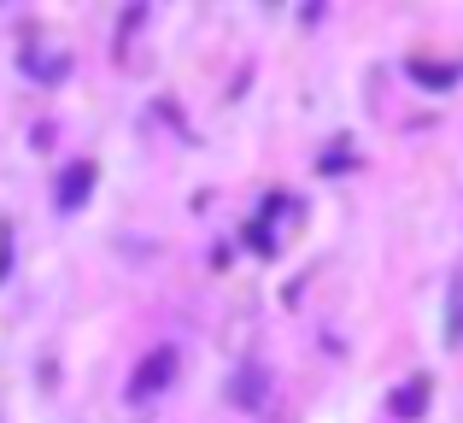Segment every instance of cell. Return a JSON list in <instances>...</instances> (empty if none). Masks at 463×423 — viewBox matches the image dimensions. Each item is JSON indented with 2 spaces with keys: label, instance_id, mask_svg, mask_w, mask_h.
<instances>
[{
  "label": "cell",
  "instance_id": "cell-1",
  "mask_svg": "<svg viewBox=\"0 0 463 423\" xmlns=\"http://www.w3.org/2000/svg\"><path fill=\"white\" fill-rule=\"evenodd\" d=\"M170 370H176V347H158V353L141 365V382H136V394H158L170 382Z\"/></svg>",
  "mask_w": 463,
  "mask_h": 423
},
{
  "label": "cell",
  "instance_id": "cell-2",
  "mask_svg": "<svg viewBox=\"0 0 463 423\" xmlns=\"http://www.w3.org/2000/svg\"><path fill=\"white\" fill-rule=\"evenodd\" d=\"M94 183V165H71L65 171V195H59V207H77V195H89Z\"/></svg>",
  "mask_w": 463,
  "mask_h": 423
}]
</instances>
